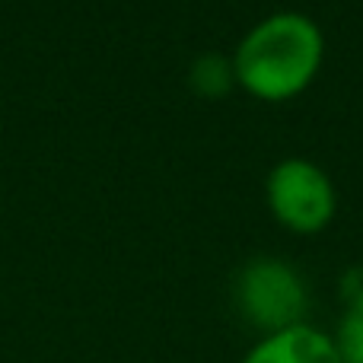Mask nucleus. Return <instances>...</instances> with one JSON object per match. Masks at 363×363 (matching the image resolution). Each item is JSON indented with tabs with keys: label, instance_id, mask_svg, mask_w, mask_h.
Returning <instances> with one entry per match:
<instances>
[{
	"label": "nucleus",
	"instance_id": "nucleus-1",
	"mask_svg": "<svg viewBox=\"0 0 363 363\" xmlns=\"http://www.w3.org/2000/svg\"><path fill=\"white\" fill-rule=\"evenodd\" d=\"M325 35L306 13L281 10L258 19L233 51V77L262 102H287L315 80Z\"/></svg>",
	"mask_w": 363,
	"mask_h": 363
},
{
	"label": "nucleus",
	"instance_id": "nucleus-2",
	"mask_svg": "<svg viewBox=\"0 0 363 363\" xmlns=\"http://www.w3.org/2000/svg\"><path fill=\"white\" fill-rule=\"evenodd\" d=\"M233 306L258 335L306 322L309 294L300 271L281 258H252L233 277Z\"/></svg>",
	"mask_w": 363,
	"mask_h": 363
},
{
	"label": "nucleus",
	"instance_id": "nucleus-3",
	"mask_svg": "<svg viewBox=\"0 0 363 363\" xmlns=\"http://www.w3.org/2000/svg\"><path fill=\"white\" fill-rule=\"evenodd\" d=\"M264 201L274 220L290 233L313 236L332 223L338 211L335 185L322 166L313 160L290 157L281 160L264 179Z\"/></svg>",
	"mask_w": 363,
	"mask_h": 363
},
{
	"label": "nucleus",
	"instance_id": "nucleus-4",
	"mask_svg": "<svg viewBox=\"0 0 363 363\" xmlns=\"http://www.w3.org/2000/svg\"><path fill=\"white\" fill-rule=\"evenodd\" d=\"M239 363H341V357L335 351L332 332L300 322V325L262 335Z\"/></svg>",
	"mask_w": 363,
	"mask_h": 363
},
{
	"label": "nucleus",
	"instance_id": "nucleus-5",
	"mask_svg": "<svg viewBox=\"0 0 363 363\" xmlns=\"http://www.w3.org/2000/svg\"><path fill=\"white\" fill-rule=\"evenodd\" d=\"M332 341L341 363H363V284L347 294L345 313L338 319V328L332 332Z\"/></svg>",
	"mask_w": 363,
	"mask_h": 363
},
{
	"label": "nucleus",
	"instance_id": "nucleus-6",
	"mask_svg": "<svg viewBox=\"0 0 363 363\" xmlns=\"http://www.w3.org/2000/svg\"><path fill=\"white\" fill-rule=\"evenodd\" d=\"M236 83L233 77V61L220 55H204L191 64V86L207 99H220L230 93V86Z\"/></svg>",
	"mask_w": 363,
	"mask_h": 363
}]
</instances>
